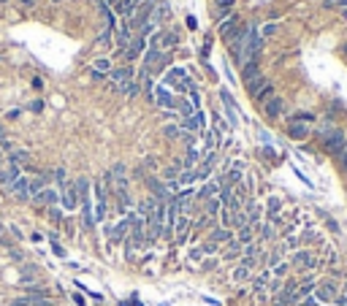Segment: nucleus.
<instances>
[{
  "instance_id": "obj_1",
  "label": "nucleus",
  "mask_w": 347,
  "mask_h": 306,
  "mask_svg": "<svg viewBox=\"0 0 347 306\" xmlns=\"http://www.w3.org/2000/svg\"><path fill=\"white\" fill-rule=\"evenodd\" d=\"M130 250H144L147 247V219L139 214H130V236H128ZM128 250V252H130Z\"/></svg>"
},
{
  "instance_id": "obj_2",
  "label": "nucleus",
  "mask_w": 347,
  "mask_h": 306,
  "mask_svg": "<svg viewBox=\"0 0 347 306\" xmlns=\"http://www.w3.org/2000/svg\"><path fill=\"white\" fill-rule=\"evenodd\" d=\"M163 87H174V92H190L196 84H192V79H190V73L185 71V68H171L168 73H166V84Z\"/></svg>"
},
{
  "instance_id": "obj_3",
  "label": "nucleus",
  "mask_w": 347,
  "mask_h": 306,
  "mask_svg": "<svg viewBox=\"0 0 347 306\" xmlns=\"http://www.w3.org/2000/svg\"><path fill=\"white\" fill-rule=\"evenodd\" d=\"M323 147H325V152H329V155L339 157L342 152L347 149V138H344V133H342V130H334V128L323 130Z\"/></svg>"
},
{
  "instance_id": "obj_4",
  "label": "nucleus",
  "mask_w": 347,
  "mask_h": 306,
  "mask_svg": "<svg viewBox=\"0 0 347 306\" xmlns=\"http://www.w3.org/2000/svg\"><path fill=\"white\" fill-rule=\"evenodd\" d=\"M239 30H242V19H239L236 14H230V16H225L223 22L217 25V33L225 38V41H230V38H234Z\"/></svg>"
},
{
  "instance_id": "obj_5",
  "label": "nucleus",
  "mask_w": 347,
  "mask_h": 306,
  "mask_svg": "<svg viewBox=\"0 0 347 306\" xmlns=\"http://www.w3.org/2000/svg\"><path fill=\"white\" fill-rule=\"evenodd\" d=\"M336 295H339V293H336V282H331V279H329V282H320V284L315 288L317 303H334Z\"/></svg>"
},
{
  "instance_id": "obj_6",
  "label": "nucleus",
  "mask_w": 347,
  "mask_h": 306,
  "mask_svg": "<svg viewBox=\"0 0 347 306\" xmlns=\"http://www.w3.org/2000/svg\"><path fill=\"white\" fill-rule=\"evenodd\" d=\"M182 128H185V133H192V136H196V133H204V130H206V117H204V111L198 109L192 117H185V119H182Z\"/></svg>"
},
{
  "instance_id": "obj_7",
  "label": "nucleus",
  "mask_w": 347,
  "mask_h": 306,
  "mask_svg": "<svg viewBox=\"0 0 347 306\" xmlns=\"http://www.w3.org/2000/svg\"><path fill=\"white\" fill-rule=\"evenodd\" d=\"M79 203L82 200H79V193H76V185H65L60 190V206L65 209V212H73Z\"/></svg>"
},
{
  "instance_id": "obj_8",
  "label": "nucleus",
  "mask_w": 347,
  "mask_h": 306,
  "mask_svg": "<svg viewBox=\"0 0 347 306\" xmlns=\"http://www.w3.org/2000/svg\"><path fill=\"white\" fill-rule=\"evenodd\" d=\"M8 190H11V195L16 198V200H30V179L27 176H19L16 181H11V185H8Z\"/></svg>"
},
{
  "instance_id": "obj_9",
  "label": "nucleus",
  "mask_w": 347,
  "mask_h": 306,
  "mask_svg": "<svg viewBox=\"0 0 347 306\" xmlns=\"http://www.w3.org/2000/svg\"><path fill=\"white\" fill-rule=\"evenodd\" d=\"M293 266L301 271H312V269H317V257L306 250H298V252H293Z\"/></svg>"
},
{
  "instance_id": "obj_10",
  "label": "nucleus",
  "mask_w": 347,
  "mask_h": 306,
  "mask_svg": "<svg viewBox=\"0 0 347 306\" xmlns=\"http://www.w3.org/2000/svg\"><path fill=\"white\" fill-rule=\"evenodd\" d=\"M263 114H266L268 119H279V117L285 114V100L279 98V95H274L272 100H266V103H263Z\"/></svg>"
},
{
  "instance_id": "obj_11",
  "label": "nucleus",
  "mask_w": 347,
  "mask_h": 306,
  "mask_svg": "<svg viewBox=\"0 0 347 306\" xmlns=\"http://www.w3.org/2000/svg\"><path fill=\"white\" fill-rule=\"evenodd\" d=\"M33 200H35V203H41V206H46V209H52V206L60 203V193L52 190V187H44L38 195H33Z\"/></svg>"
},
{
  "instance_id": "obj_12",
  "label": "nucleus",
  "mask_w": 347,
  "mask_h": 306,
  "mask_svg": "<svg viewBox=\"0 0 347 306\" xmlns=\"http://www.w3.org/2000/svg\"><path fill=\"white\" fill-rule=\"evenodd\" d=\"M152 100H155L160 109H174V106H177V98L171 95V90H168V87H158V90H155V95H152Z\"/></svg>"
},
{
  "instance_id": "obj_13",
  "label": "nucleus",
  "mask_w": 347,
  "mask_h": 306,
  "mask_svg": "<svg viewBox=\"0 0 347 306\" xmlns=\"http://www.w3.org/2000/svg\"><path fill=\"white\" fill-rule=\"evenodd\" d=\"M8 306H52V301L44 295H22V298H14Z\"/></svg>"
},
{
  "instance_id": "obj_14",
  "label": "nucleus",
  "mask_w": 347,
  "mask_h": 306,
  "mask_svg": "<svg viewBox=\"0 0 347 306\" xmlns=\"http://www.w3.org/2000/svg\"><path fill=\"white\" fill-rule=\"evenodd\" d=\"M287 136H291L293 141L310 138V125H306V122H291V125H287Z\"/></svg>"
},
{
  "instance_id": "obj_15",
  "label": "nucleus",
  "mask_w": 347,
  "mask_h": 306,
  "mask_svg": "<svg viewBox=\"0 0 347 306\" xmlns=\"http://www.w3.org/2000/svg\"><path fill=\"white\" fill-rule=\"evenodd\" d=\"M111 81H114V90L122 87L125 81H133V68H114L111 71Z\"/></svg>"
},
{
  "instance_id": "obj_16",
  "label": "nucleus",
  "mask_w": 347,
  "mask_h": 306,
  "mask_svg": "<svg viewBox=\"0 0 347 306\" xmlns=\"http://www.w3.org/2000/svg\"><path fill=\"white\" fill-rule=\"evenodd\" d=\"M260 76H263V73H260V68H258V63H255V60H253V63H247V65H242V79H244V87H247L249 81L260 79Z\"/></svg>"
},
{
  "instance_id": "obj_17",
  "label": "nucleus",
  "mask_w": 347,
  "mask_h": 306,
  "mask_svg": "<svg viewBox=\"0 0 347 306\" xmlns=\"http://www.w3.org/2000/svg\"><path fill=\"white\" fill-rule=\"evenodd\" d=\"M236 6V0H215V19H220V22H223V19L230 14V8Z\"/></svg>"
},
{
  "instance_id": "obj_18",
  "label": "nucleus",
  "mask_w": 347,
  "mask_h": 306,
  "mask_svg": "<svg viewBox=\"0 0 347 306\" xmlns=\"http://www.w3.org/2000/svg\"><path fill=\"white\" fill-rule=\"evenodd\" d=\"M144 49V38H130L128 44H125V57H128V60H133V57H139V52Z\"/></svg>"
},
{
  "instance_id": "obj_19",
  "label": "nucleus",
  "mask_w": 347,
  "mask_h": 306,
  "mask_svg": "<svg viewBox=\"0 0 347 306\" xmlns=\"http://www.w3.org/2000/svg\"><path fill=\"white\" fill-rule=\"evenodd\" d=\"M209 241L211 244H225V241H234V236H230L228 228H215V231L209 233Z\"/></svg>"
},
{
  "instance_id": "obj_20",
  "label": "nucleus",
  "mask_w": 347,
  "mask_h": 306,
  "mask_svg": "<svg viewBox=\"0 0 347 306\" xmlns=\"http://www.w3.org/2000/svg\"><path fill=\"white\" fill-rule=\"evenodd\" d=\"M220 98H223V103H225V109H228V119H230V125H236V103H234V98H230V92L228 90H223L220 92Z\"/></svg>"
},
{
  "instance_id": "obj_21",
  "label": "nucleus",
  "mask_w": 347,
  "mask_h": 306,
  "mask_svg": "<svg viewBox=\"0 0 347 306\" xmlns=\"http://www.w3.org/2000/svg\"><path fill=\"white\" fill-rule=\"evenodd\" d=\"M272 98H274V84H272V81H266L263 87H260V90L255 92V100H258V103H266V100H272Z\"/></svg>"
},
{
  "instance_id": "obj_22",
  "label": "nucleus",
  "mask_w": 347,
  "mask_h": 306,
  "mask_svg": "<svg viewBox=\"0 0 347 306\" xmlns=\"http://www.w3.org/2000/svg\"><path fill=\"white\" fill-rule=\"evenodd\" d=\"M82 219L87 228L95 225V214H92V200H82Z\"/></svg>"
},
{
  "instance_id": "obj_23",
  "label": "nucleus",
  "mask_w": 347,
  "mask_h": 306,
  "mask_svg": "<svg viewBox=\"0 0 347 306\" xmlns=\"http://www.w3.org/2000/svg\"><path fill=\"white\" fill-rule=\"evenodd\" d=\"M220 212H223V200H220L217 195L215 198H206V217H217Z\"/></svg>"
},
{
  "instance_id": "obj_24",
  "label": "nucleus",
  "mask_w": 347,
  "mask_h": 306,
  "mask_svg": "<svg viewBox=\"0 0 347 306\" xmlns=\"http://www.w3.org/2000/svg\"><path fill=\"white\" fill-rule=\"evenodd\" d=\"M30 162V152H25V149H14L11 152V166H27Z\"/></svg>"
},
{
  "instance_id": "obj_25",
  "label": "nucleus",
  "mask_w": 347,
  "mask_h": 306,
  "mask_svg": "<svg viewBox=\"0 0 347 306\" xmlns=\"http://www.w3.org/2000/svg\"><path fill=\"white\" fill-rule=\"evenodd\" d=\"M253 238H255V228H253V225H247V228H242V231H239L236 241L242 244V247H247V244H253Z\"/></svg>"
},
{
  "instance_id": "obj_26",
  "label": "nucleus",
  "mask_w": 347,
  "mask_h": 306,
  "mask_svg": "<svg viewBox=\"0 0 347 306\" xmlns=\"http://www.w3.org/2000/svg\"><path fill=\"white\" fill-rule=\"evenodd\" d=\"M268 282H272V274L263 271L260 276H255V279H253V290H255V293H263V290L268 288Z\"/></svg>"
},
{
  "instance_id": "obj_27",
  "label": "nucleus",
  "mask_w": 347,
  "mask_h": 306,
  "mask_svg": "<svg viewBox=\"0 0 347 306\" xmlns=\"http://www.w3.org/2000/svg\"><path fill=\"white\" fill-rule=\"evenodd\" d=\"M117 11L122 14V16H133V14H136V0H120V3H117Z\"/></svg>"
},
{
  "instance_id": "obj_28",
  "label": "nucleus",
  "mask_w": 347,
  "mask_h": 306,
  "mask_svg": "<svg viewBox=\"0 0 347 306\" xmlns=\"http://www.w3.org/2000/svg\"><path fill=\"white\" fill-rule=\"evenodd\" d=\"M76 193H79V200H90V179H76Z\"/></svg>"
},
{
  "instance_id": "obj_29",
  "label": "nucleus",
  "mask_w": 347,
  "mask_h": 306,
  "mask_svg": "<svg viewBox=\"0 0 347 306\" xmlns=\"http://www.w3.org/2000/svg\"><path fill=\"white\" fill-rule=\"evenodd\" d=\"M92 71H98V73H103V71H114V65H111V60H109V57H98V60H95L92 63Z\"/></svg>"
},
{
  "instance_id": "obj_30",
  "label": "nucleus",
  "mask_w": 347,
  "mask_h": 306,
  "mask_svg": "<svg viewBox=\"0 0 347 306\" xmlns=\"http://www.w3.org/2000/svg\"><path fill=\"white\" fill-rule=\"evenodd\" d=\"M117 92L128 95V98H136V95H139V81H125L122 87H117Z\"/></svg>"
},
{
  "instance_id": "obj_31",
  "label": "nucleus",
  "mask_w": 347,
  "mask_h": 306,
  "mask_svg": "<svg viewBox=\"0 0 347 306\" xmlns=\"http://www.w3.org/2000/svg\"><path fill=\"white\" fill-rule=\"evenodd\" d=\"M279 198H268V203H266V214H268V219H277V214H279Z\"/></svg>"
},
{
  "instance_id": "obj_32",
  "label": "nucleus",
  "mask_w": 347,
  "mask_h": 306,
  "mask_svg": "<svg viewBox=\"0 0 347 306\" xmlns=\"http://www.w3.org/2000/svg\"><path fill=\"white\" fill-rule=\"evenodd\" d=\"M220 222H223L220 228H228V231H230V228H234V212L223 206V212H220Z\"/></svg>"
},
{
  "instance_id": "obj_33",
  "label": "nucleus",
  "mask_w": 347,
  "mask_h": 306,
  "mask_svg": "<svg viewBox=\"0 0 347 306\" xmlns=\"http://www.w3.org/2000/svg\"><path fill=\"white\" fill-rule=\"evenodd\" d=\"M177 109H179L182 117H192V114H196V106H192L190 100H177Z\"/></svg>"
},
{
  "instance_id": "obj_34",
  "label": "nucleus",
  "mask_w": 347,
  "mask_h": 306,
  "mask_svg": "<svg viewBox=\"0 0 347 306\" xmlns=\"http://www.w3.org/2000/svg\"><path fill=\"white\" fill-rule=\"evenodd\" d=\"M163 136L166 138H182V128L179 125H166L163 128Z\"/></svg>"
},
{
  "instance_id": "obj_35",
  "label": "nucleus",
  "mask_w": 347,
  "mask_h": 306,
  "mask_svg": "<svg viewBox=\"0 0 347 306\" xmlns=\"http://www.w3.org/2000/svg\"><path fill=\"white\" fill-rule=\"evenodd\" d=\"M291 122H306V125H310V122H315V114H310V111H298V114H293Z\"/></svg>"
},
{
  "instance_id": "obj_36",
  "label": "nucleus",
  "mask_w": 347,
  "mask_h": 306,
  "mask_svg": "<svg viewBox=\"0 0 347 306\" xmlns=\"http://www.w3.org/2000/svg\"><path fill=\"white\" fill-rule=\"evenodd\" d=\"M198 176H196V171H182L179 174V185H192Z\"/></svg>"
},
{
  "instance_id": "obj_37",
  "label": "nucleus",
  "mask_w": 347,
  "mask_h": 306,
  "mask_svg": "<svg viewBox=\"0 0 347 306\" xmlns=\"http://www.w3.org/2000/svg\"><path fill=\"white\" fill-rule=\"evenodd\" d=\"M287 269H291V263H277L274 266V279H282V276L287 274Z\"/></svg>"
},
{
  "instance_id": "obj_38",
  "label": "nucleus",
  "mask_w": 347,
  "mask_h": 306,
  "mask_svg": "<svg viewBox=\"0 0 347 306\" xmlns=\"http://www.w3.org/2000/svg\"><path fill=\"white\" fill-rule=\"evenodd\" d=\"M249 276V269H244V266H239V269L234 271V282H244Z\"/></svg>"
},
{
  "instance_id": "obj_39",
  "label": "nucleus",
  "mask_w": 347,
  "mask_h": 306,
  "mask_svg": "<svg viewBox=\"0 0 347 306\" xmlns=\"http://www.w3.org/2000/svg\"><path fill=\"white\" fill-rule=\"evenodd\" d=\"M272 236H274V228H272V222L260 228V238H263V241H268V238H272Z\"/></svg>"
},
{
  "instance_id": "obj_40",
  "label": "nucleus",
  "mask_w": 347,
  "mask_h": 306,
  "mask_svg": "<svg viewBox=\"0 0 347 306\" xmlns=\"http://www.w3.org/2000/svg\"><path fill=\"white\" fill-rule=\"evenodd\" d=\"M201 252H204V255H215V252H217V244L204 241V244H201Z\"/></svg>"
},
{
  "instance_id": "obj_41",
  "label": "nucleus",
  "mask_w": 347,
  "mask_h": 306,
  "mask_svg": "<svg viewBox=\"0 0 347 306\" xmlns=\"http://www.w3.org/2000/svg\"><path fill=\"white\" fill-rule=\"evenodd\" d=\"M279 288H282V282H279V279H272V282H268V293H272V295H279Z\"/></svg>"
},
{
  "instance_id": "obj_42",
  "label": "nucleus",
  "mask_w": 347,
  "mask_h": 306,
  "mask_svg": "<svg viewBox=\"0 0 347 306\" xmlns=\"http://www.w3.org/2000/svg\"><path fill=\"white\" fill-rule=\"evenodd\" d=\"M54 181L60 185V190L65 187V171H63V168H57V171H54Z\"/></svg>"
},
{
  "instance_id": "obj_43",
  "label": "nucleus",
  "mask_w": 347,
  "mask_h": 306,
  "mask_svg": "<svg viewBox=\"0 0 347 306\" xmlns=\"http://www.w3.org/2000/svg\"><path fill=\"white\" fill-rule=\"evenodd\" d=\"M296 306H317V298H315V295H306V298H304V301H298Z\"/></svg>"
},
{
  "instance_id": "obj_44",
  "label": "nucleus",
  "mask_w": 347,
  "mask_h": 306,
  "mask_svg": "<svg viewBox=\"0 0 347 306\" xmlns=\"http://www.w3.org/2000/svg\"><path fill=\"white\" fill-rule=\"evenodd\" d=\"M277 33V25L272 22V25H263V30H260V35H274Z\"/></svg>"
},
{
  "instance_id": "obj_45",
  "label": "nucleus",
  "mask_w": 347,
  "mask_h": 306,
  "mask_svg": "<svg viewBox=\"0 0 347 306\" xmlns=\"http://www.w3.org/2000/svg\"><path fill=\"white\" fill-rule=\"evenodd\" d=\"M336 160H339V166H342V171H344V174H347V149L342 152V155L339 157H336Z\"/></svg>"
},
{
  "instance_id": "obj_46",
  "label": "nucleus",
  "mask_w": 347,
  "mask_h": 306,
  "mask_svg": "<svg viewBox=\"0 0 347 306\" xmlns=\"http://www.w3.org/2000/svg\"><path fill=\"white\" fill-rule=\"evenodd\" d=\"M49 217L54 219V222H60V219H63V214H60V209H54V206L49 209Z\"/></svg>"
},
{
  "instance_id": "obj_47",
  "label": "nucleus",
  "mask_w": 347,
  "mask_h": 306,
  "mask_svg": "<svg viewBox=\"0 0 347 306\" xmlns=\"http://www.w3.org/2000/svg\"><path fill=\"white\" fill-rule=\"evenodd\" d=\"M201 257H204V252H201V247H198V250H192V252H190V260H201Z\"/></svg>"
},
{
  "instance_id": "obj_48",
  "label": "nucleus",
  "mask_w": 347,
  "mask_h": 306,
  "mask_svg": "<svg viewBox=\"0 0 347 306\" xmlns=\"http://www.w3.org/2000/svg\"><path fill=\"white\" fill-rule=\"evenodd\" d=\"M325 6H347V0H325Z\"/></svg>"
},
{
  "instance_id": "obj_49",
  "label": "nucleus",
  "mask_w": 347,
  "mask_h": 306,
  "mask_svg": "<svg viewBox=\"0 0 347 306\" xmlns=\"http://www.w3.org/2000/svg\"><path fill=\"white\" fill-rule=\"evenodd\" d=\"M187 27H190V30H196V27H198V22H196V16H187Z\"/></svg>"
},
{
  "instance_id": "obj_50",
  "label": "nucleus",
  "mask_w": 347,
  "mask_h": 306,
  "mask_svg": "<svg viewBox=\"0 0 347 306\" xmlns=\"http://www.w3.org/2000/svg\"><path fill=\"white\" fill-rule=\"evenodd\" d=\"M54 255H57V257H65V250H63L60 244H54Z\"/></svg>"
},
{
  "instance_id": "obj_51",
  "label": "nucleus",
  "mask_w": 347,
  "mask_h": 306,
  "mask_svg": "<svg viewBox=\"0 0 347 306\" xmlns=\"http://www.w3.org/2000/svg\"><path fill=\"white\" fill-rule=\"evenodd\" d=\"M73 303H76V306H87V303H84V298H82V295H79V293H76V295H73Z\"/></svg>"
},
{
  "instance_id": "obj_52",
  "label": "nucleus",
  "mask_w": 347,
  "mask_h": 306,
  "mask_svg": "<svg viewBox=\"0 0 347 306\" xmlns=\"http://www.w3.org/2000/svg\"><path fill=\"white\" fill-rule=\"evenodd\" d=\"M3 233H6V228H3V225H0V241H3Z\"/></svg>"
},
{
  "instance_id": "obj_53",
  "label": "nucleus",
  "mask_w": 347,
  "mask_h": 306,
  "mask_svg": "<svg viewBox=\"0 0 347 306\" xmlns=\"http://www.w3.org/2000/svg\"><path fill=\"white\" fill-rule=\"evenodd\" d=\"M19 3H25V6H33V0H19Z\"/></svg>"
},
{
  "instance_id": "obj_54",
  "label": "nucleus",
  "mask_w": 347,
  "mask_h": 306,
  "mask_svg": "<svg viewBox=\"0 0 347 306\" xmlns=\"http://www.w3.org/2000/svg\"><path fill=\"white\" fill-rule=\"evenodd\" d=\"M52 3H63V0H52Z\"/></svg>"
}]
</instances>
